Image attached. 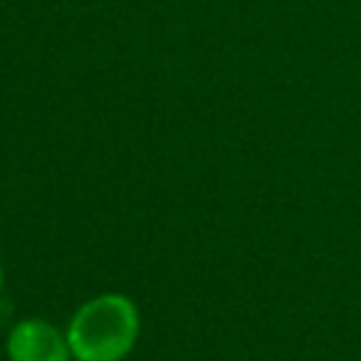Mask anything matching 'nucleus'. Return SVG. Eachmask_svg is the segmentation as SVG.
Listing matches in <instances>:
<instances>
[{"mask_svg":"<svg viewBox=\"0 0 361 361\" xmlns=\"http://www.w3.org/2000/svg\"><path fill=\"white\" fill-rule=\"evenodd\" d=\"M11 361H71L68 338L45 319H23L6 341Z\"/></svg>","mask_w":361,"mask_h":361,"instance_id":"obj_2","label":"nucleus"},{"mask_svg":"<svg viewBox=\"0 0 361 361\" xmlns=\"http://www.w3.org/2000/svg\"><path fill=\"white\" fill-rule=\"evenodd\" d=\"M0 290H3V265H0Z\"/></svg>","mask_w":361,"mask_h":361,"instance_id":"obj_3","label":"nucleus"},{"mask_svg":"<svg viewBox=\"0 0 361 361\" xmlns=\"http://www.w3.org/2000/svg\"><path fill=\"white\" fill-rule=\"evenodd\" d=\"M76 361H121L138 338V307L121 293H102L85 302L65 330Z\"/></svg>","mask_w":361,"mask_h":361,"instance_id":"obj_1","label":"nucleus"}]
</instances>
